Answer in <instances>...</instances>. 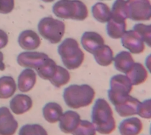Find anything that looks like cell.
<instances>
[{
    "label": "cell",
    "mask_w": 151,
    "mask_h": 135,
    "mask_svg": "<svg viewBox=\"0 0 151 135\" xmlns=\"http://www.w3.org/2000/svg\"><path fill=\"white\" fill-rule=\"evenodd\" d=\"M114 68L118 71L126 73L134 63L130 52L121 51L113 59Z\"/></svg>",
    "instance_id": "cell-20"
},
{
    "label": "cell",
    "mask_w": 151,
    "mask_h": 135,
    "mask_svg": "<svg viewBox=\"0 0 151 135\" xmlns=\"http://www.w3.org/2000/svg\"><path fill=\"white\" fill-rule=\"evenodd\" d=\"M32 100L28 95L17 94L10 101L9 107L14 114L20 115L28 111L32 108Z\"/></svg>",
    "instance_id": "cell-13"
},
{
    "label": "cell",
    "mask_w": 151,
    "mask_h": 135,
    "mask_svg": "<svg viewBox=\"0 0 151 135\" xmlns=\"http://www.w3.org/2000/svg\"><path fill=\"white\" fill-rule=\"evenodd\" d=\"M8 42L7 34L2 30L0 29V49L5 47Z\"/></svg>",
    "instance_id": "cell-33"
},
{
    "label": "cell",
    "mask_w": 151,
    "mask_h": 135,
    "mask_svg": "<svg viewBox=\"0 0 151 135\" xmlns=\"http://www.w3.org/2000/svg\"><path fill=\"white\" fill-rule=\"evenodd\" d=\"M14 8V1L13 0L0 1V13L8 14Z\"/></svg>",
    "instance_id": "cell-32"
},
{
    "label": "cell",
    "mask_w": 151,
    "mask_h": 135,
    "mask_svg": "<svg viewBox=\"0 0 151 135\" xmlns=\"http://www.w3.org/2000/svg\"><path fill=\"white\" fill-rule=\"evenodd\" d=\"M18 42L22 49L32 50L40 46L41 40L37 33L31 30H27L20 33L18 38Z\"/></svg>",
    "instance_id": "cell-12"
},
{
    "label": "cell",
    "mask_w": 151,
    "mask_h": 135,
    "mask_svg": "<svg viewBox=\"0 0 151 135\" xmlns=\"http://www.w3.org/2000/svg\"><path fill=\"white\" fill-rule=\"evenodd\" d=\"M145 66L147 68L149 72L151 73V54H149L145 59Z\"/></svg>",
    "instance_id": "cell-34"
},
{
    "label": "cell",
    "mask_w": 151,
    "mask_h": 135,
    "mask_svg": "<svg viewBox=\"0 0 151 135\" xmlns=\"http://www.w3.org/2000/svg\"><path fill=\"white\" fill-rule=\"evenodd\" d=\"M63 114V110L61 106L57 102H48L42 108L43 117L50 123H55L58 121Z\"/></svg>",
    "instance_id": "cell-19"
},
{
    "label": "cell",
    "mask_w": 151,
    "mask_h": 135,
    "mask_svg": "<svg viewBox=\"0 0 151 135\" xmlns=\"http://www.w3.org/2000/svg\"><path fill=\"white\" fill-rule=\"evenodd\" d=\"M63 96L68 107L77 109L90 105L94 98L95 91L87 84H74L64 89Z\"/></svg>",
    "instance_id": "cell-2"
},
{
    "label": "cell",
    "mask_w": 151,
    "mask_h": 135,
    "mask_svg": "<svg viewBox=\"0 0 151 135\" xmlns=\"http://www.w3.org/2000/svg\"><path fill=\"white\" fill-rule=\"evenodd\" d=\"M3 60H4V54L1 52H0V70L1 71H3L5 68V66L4 63L3 62Z\"/></svg>",
    "instance_id": "cell-35"
},
{
    "label": "cell",
    "mask_w": 151,
    "mask_h": 135,
    "mask_svg": "<svg viewBox=\"0 0 151 135\" xmlns=\"http://www.w3.org/2000/svg\"><path fill=\"white\" fill-rule=\"evenodd\" d=\"M81 43L87 52L93 54L98 47L104 44V40L102 36L96 32L86 31L81 36Z\"/></svg>",
    "instance_id": "cell-14"
},
{
    "label": "cell",
    "mask_w": 151,
    "mask_h": 135,
    "mask_svg": "<svg viewBox=\"0 0 151 135\" xmlns=\"http://www.w3.org/2000/svg\"><path fill=\"white\" fill-rule=\"evenodd\" d=\"M57 65L52 59L48 57L35 69L38 76L45 80L51 79L57 71Z\"/></svg>",
    "instance_id": "cell-23"
},
{
    "label": "cell",
    "mask_w": 151,
    "mask_h": 135,
    "mask_svg": "<svg viewBox=\"0 0 151 135\" xmlns=\"http://www.w3.org/2000/svg\"><path fill=\"white\" fill-rule=\"evenodd\" d=\"M128 4L129 1H116L111 9V18L117 20L126 21L128 18Z\"/></svg>",
    "instance_id": "cell-26"
},
{
    "label": "cell",
    "mask_w": 151,
    "mask_h": 135,
    "mask_svg": "<svg viewBox=\"0 0 151 135\" xmlns=\"http://www.w3.org/2000/svg\"><path fill=\"white\" fill-rule=\"evenodd\" d=\"M143 129V124L137 117H130L123 120L119 125L120 135H138Z\"/></svg>",
    "instance_id": "cell-15"
},
{
    "label": "cell",
    "mask_w": 151,
    "mask_h": 135,
    "mask_svg": "<svg viewBox=\"0 0 151 135\" xmlns=\"http://www.w3.org/2000/svg\"><path fill=\"white\" fill-rule=\"evenodd\" d=\"M140 101L131 95L123 102L114 106L117 114L122 117H129L137 114V108Z\"/></svg>",
    "instance_id": "cell-16"
},
{
    "label": "cell",
    "mask_w": 151,
    "mask_h": 135,
    "mask_svg": "<svg viewBox=\"0 0 151 135\" xmlns=\"http://www.w3.org/2000/svg\"><path fill=\"white\" fill-rule=\"evenodd\" d=\"M93 17L100 22H107L111 17L110 8L103 2H97L91 7Z\"/></svg>",
    "instance_id": "cell-25"
},
{
    "label": "cell",
    "mask_w": 151,
    "mask_h": 135,
    "mask_svg": "<svg viewBox=\"0 0 151 135\" xmlns=\"http://www.w3.org/2000/svg\"><path fill=\"white\" fill-rule=\"evenodd\" d=\"M17 89L14 78L9 76L0 78V98L7 99L12 97Z\"/></svg>",
    "instance_id": "cell-24"
},
{
    "label": "cell",
    "mask_w": 151,
    "mask_h": 135,
    "mask_svg": "<svg viewBox=\"0 0 151 135\" xmlns=\"http://www.w3.org/2000/svg\"><path fill=\"white\" fill-rule=\"evenodd\" d=\"M18 124L6 107H0V135H14Z\"/></svg>",
    "instance_id": "cell-9"
},
{
    "label": "cell",
    "mask_w": 151,
    "mask_h": 135,
    "mask_svg": "<svg viewBox=\"0 0 151 135\" xmlns=\"http://www.w3.org/2000/svg\"><path fill=\"white\" fill-rule=\"evenodd\" d=\"M93 54L96 62L100 66H109L113 61V52L111 49L106 44L98 47Z\"/></svg>",
    "instance_id": "cell-21"
},
{
    "label": "cell",
    "mask_w": 151,
    "mask_h": 135,
    "mask_svg": "<svg viewBox=\"0 0 151 135\" xmlns=\"http://www.w3.org/2000/svg\"><path fill=\"white\" fill-rule=\"evenodd\" d=\"M63 21L51 17L42 18L38 24V30L40 35L52 44L59 43L65 32Z\"/></svg>",
    "instance_id": "cell-6"
},
{
    "label": "cell",
    "mask_w": 151,
    "mask_h": 135,
    "mask_svg": "<svg viewBox=\"0 0 151 135\" xmlns=\"http://www.w3.org/2000/svg\"><path fill=\"white\" fill-rule=\"evenodd\" d=\"M121 43L124 48L133 54L141 53L143 52L145 49L144 42L141 37L133 30L125 32L121 38Z\"/></svg>",
    "instance_id": "cell-8"
},
{
    "label": "cell",
    "mask_w": 151,
    "mask_h": 135,
    "mask_svg": "<svg viewBox=\"0 0 151 135\" xmlns=\"http://www.w3.org/2000/svg\"><path fill=\"white\" fill-rule=\"evenodd\" d=\"M126 74L133 86L138 85L145 82L148 75L144 66L138 62H134Z\"/></svg>",
    "instance_id": "cell-18"
},
{
    "label": "cell",
    "mask_w": 151,
    "mask_h": 135,
    "mask_svg": "<svg viewBox=\"0 0 151 135\" xmlns=\"http://www.w3.org/2000/svg\"><path fill=\"white\" fill-rule=\"evenodd\" d=\"M48 56L41 52H24L17 57V62L22 67L30 68L36 69Z\"/></svg>",
    "instance_id": "cell-10"
},
{
    "label": "cell",
    "mask_w": 151,
    "mask_h": 135,
    "mask_svg": "<svg viewBox=\"0 0 151 135\" xmlns=\"http://www.w3.org/2000/svg\"><path fill=\"white\" fill-rule=\"evenodd\" d=\"M137 114L143 118H151V98L140 102L137 108Z\"/></svg>",
    "instance_id": "cell-31"
},
{
    "label": "cell",
    "mask_w": 151,
    "mask_h": 135,
    "mask_svg": "<svg viewBox=\"0 0 151 135\" xmlns=\"http://www.w3.org/2000/svg\"><path fill=\"white\" fill-rule=\"evenodd\" d=\"M91 121L96 131L102 134L111 133L116 127L112 109L103 98H98L93 105Z\"/></svg>",
    "instance_id": "cell-1"
},
{
    "label": "cell",
    "mask_w": 151,
    "mask_h": 135,
    "mask_svg": "<svg viewBox=\"0 0 151 135\" xmlns=\"http://www.w3.org/2000/svg\"><path fill=\"white\" fill-rule=\"evenodd\" d=\"M149 132H150V134L151 135V124H150V130H149Z\"/></svg>",
    "instance_id": "cell-36"
},
{
    "label": "cell",
    "mask_w": 151,
    "mask_h": 135,
    "mask_svg": "<svg viewBox=\"0 0 151 135\" xmlns=\"http://www.w3.org/2000/svg\"><path fill=\"white\" fill-rule=\"evenodd\" d=\"M70 75L68 71L65 68L57 65L55 75L49 81L54 86L60 88L67 84L70 81Z\"/></svg>",
    "instance_id": "cell-27"
},
{
    "label": "cell",
    "mask_w": 151,
    "mask_h": 135,
    "mask_svg": "<svg viewBox=\"0 0 151 135\" xmlns=\"http://www.w3.org/2000/svg\"><path fill=\"white\" fill-rule=\"evenodd\" d=\"M133 30L141 37L143 42L151 47V24L146 25L142 23L136 24L133 26Z\"/></svg>",
    "instance_id": "cell-30"
},
{
    "label": "cell",
    "mask_w": 151,
    "mask_h": 135,
    "mask_svg": "<svg viewBox=\"0 0 151 135\" xmlns=\"http://www.w3.org/2000/svg\"><path fill=\"white\" fill-rule=\"evenodd\" d=\"M106 31L108 36L112 38H122L126 31V21L117 20L111 18L107 23Z\"/></svg>",
    "instance_id": "cell-22"
},
{
    "label": "cell",
    "mask_w": 151,
    "mask_h": 135,
    "mask_svg": "<svg viewBox=\"0 0 151 135\" xmlns=\"http://www.w3.org/2000/svg\"><path fill=\"white\" fill-rule=\"evenodd\" d=\"M58 53L63 63L69 70L77 69L84 61V54L77 41L73 38L64 40L58 47Z\"/></svg>",
    "instance_id": "cell-3"
},
{
    "label": "cell",
    "mask_w": 151,
    "mask_h": 135,
    "mask_svg": "<svg viewBox=\"0 0 151 135\" xmlns=\"http://www.w3.org/2000/svg\"><path fill=\"white\" fill-rule=\"evenodd\" d=\"M96 130L94 124L86 120H81L77 128L72 135H96Z\"/></svg>",
    "instance_id": "cell-28"
},
{
    "label": "cell",
    "mask_w": 151,
    "mask_h": 135,
    "mask_svg": "<svg viewBox=\"0 0 151 135\" xmlns=\"http://www.w3.org/2000/svg\"><path fill=\"white\" fill-rule=\"evenodd\" d=\"M18 135H48L45 129L38 124H25L19 129Z\"/></svg>",
    "instance_id": "cell-29"
},
{
    "label": "cell",
    "mask_w": 151,
    "mask_h": 135,
    "mask_svg": "<svg viewBox=\"0 0 151 135\" xmlns=\"http://www.w3.org/2000/svg\"><path fill=\"white\" fill-rule=\"evenodd\" d=\"M36 83V73L31 69L23 70L18 78V87L22 92L31 90Z\"/></svg>",
    "instance_id": "cell-17"
},
{
    "label": "cell",
    "mask_w": 151,
    "mask_h": 135,
    "mask_svg": "<svg viewBox=\"0 0 151 135\" xmlns=\"http://www.w3.org/2000/svg\"><path fill=\"white\" fill-rule=\"evenodd\" d=\"M133 85L126 76L122 74L114 75L110 81L108 98L113 105H117L129 97Z\"/></svg>",
    "instance_id": "cell-5"
},
{
    "label": "cell",
    "mask_w": 151,
    "mask_h": 135,
    "mask_svg": "<svg viewBox=\"0 0 151 135\" xmlns=\"http://www.w3.org/2000/svg\"><path fill=\"white\" fill-rule=\"evenodd\" d=\"M52 10L55 16L63 19L83 21L88 16L87 7L81 1H58L53 5Z\"/></svg>",
    "instance_id": "cell-4"
},
{
    "label": "cell",
    "mask_w": 151,
    "mask_h": 135,
    "mask_svg": "<svg viewBox=\"0 0 151 135\" xmlns=\"http://www.w3.org/2000/svg\"><path fill=\"white\" fill-rule=\"evenodd\" d=\"M128 18L136 21L150 20L151 2L147 0L129 1Z\"/></svg>",
    "instance_id": "cell-7"
},
{
    "label": "cell",
    "mask_w": 151,
    "mask_h": 135,
    "mask_svg": "<svg viewBox=\"0 0 151 135\" xmlns=\"http://www.w3.org/2000/svg\"><path fill=\"white\" fill-rule=\"evenodd\" d=\"M81 121L78 112L72 110L64 112L59 120V127L64 133H71L77 128Z\"/></svg>",
    "instance_id": "cell-11"
}]
</instances>
